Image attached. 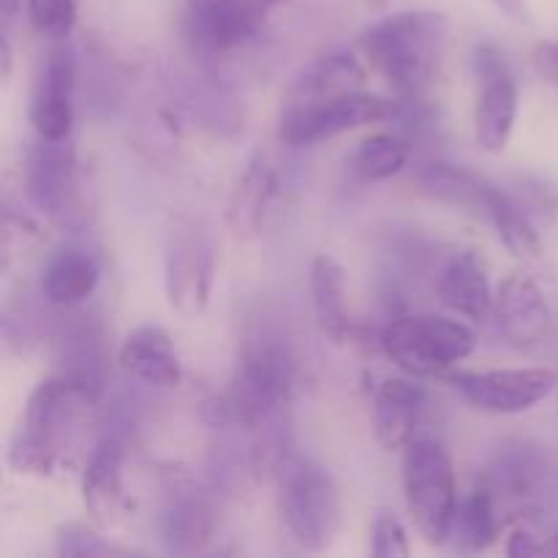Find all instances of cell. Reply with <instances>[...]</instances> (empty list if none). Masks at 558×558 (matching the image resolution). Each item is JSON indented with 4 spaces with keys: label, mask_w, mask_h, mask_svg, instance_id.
<instances>
[{
    "label": "cell",
    "mask_w": 558,
    "mask_h": 558,
    "mask_svg": "<svg viewBox=\"0 0 558 558\" xmlns=\"http://www.w3.org/2000/svg\"><path fill=\"white\" fill-rule=\"evenodd\" d=\"M488 223L496 229L501 243L507 245L512 256L518 259H534L543 248L539 243V227L526 216L521 205L515 202V196L499 185L494 196V205H490L488 213Z\"/></svg>",
    "instance_id": "83f0119b"
},
{
    "label": "cell",
    "mask_w": 558,
    "mask_h": 558,
    "mask_svg": "<svg viewBox=\"0 0 558 558\" xmlns=\"http://www.w3.org/2000/svg\"><path fill=\"white\" fill-rule=\"evenodd\" d=\"M349 172L363 183H381L403 172L409 163V142L398 134H371L349 156Z\"/></svg>",
    "instance_id": "4316f807"
},
{
    "label": "cell",
    "mask_w": 558,
    "mask_h": 558,
    "mask_svg": "<svg viewBox=\"0 0 558 558\" xmlns=\"http://www.w3.org/2000/svg\"><path fill=\"white\" fill-rule=\"evenodd\" d=\"M93 401L96 392L69 374L38 381L25 403L20 428L11 436V469L16 474H52L74 445L82 414Z\"/></svg>",
    "instance_id": "7a4b0ae2"
},
{
    "label": "cell",
    "mask_w": 558,
    "mask_h": 558,
    "mask_svg": "<svg viewBox=\"0 0 558 558\" xmlns=\"http://www.w3.org/2000/svg\"><path fill=\"white\" fill-rule=\"evenodd\" d=\"M213 534V510L202 496L183 494L163 510L161 537L172 554H196Z\"/></svg>",
    "instance_id": "484cf974"
},
{
    "label": "cell",
    "mask_w": 558,
    "mask_h": 558,
    "mask_svg": "<svg viewBox=\"0 0 558 558\" xmlns=\"http://www.w3.org/2000/svg\"><path fill=\"white\" fill-rule=\"evenodd\" d=\"M216 283V245L194 218H178L163 240V289L169 305L185 316L207 308Z\"/></svg>",
    "instance_id": "52a82bcc"
},
{
    "label": "cell",
    "mask_w": 558,
    "mask_h": 558,
    "mask_svg": "<svg viewBox=\"0 0 558 558\" xmlns=\"http://www.w3.org/2000/svg\"><path fill=\"white\" fill-rule=\"evenodd\" d=\"M447 49V16L439 11H398L360 36V52L398 98H423Z\"/></svg>",
    "instance_id": "6da1fadb"
},
{
    "label": "cell",
    "mask_w": 558,
    "mask_h": 558,
    "mask_svg": "<svg viewBox=\"0 0 558 558\" xmlns=\"http://www.w3.org/2000/svg\"><path fill=\"white\" fill-rule=\"evenodd\" d=\"M532 63L537 69V74L558 90V38L556 41L537 44V49L532 54Z\"/></svg>",
    "instance_id": "d6a6232c"
},
{
    "label": "cell",
    "mask_w": 558,
    "mask_h": 558,
    "mask_svg": "<svg viewBox=\"0 0 558 558\" xmlns=\"http://www.w3.org/2000/svg\"><path fill=\"white\" fill-rule=\"evenodd\" d=\"M450 385L466 403L488 414H523L556 390L558 376L550 368L450 371Z\"/></svg>",
    "instance_id": "9c48e42d"
},
{
    "label": "cell",
    "mask_w": 558,
    "mask_h": 558,
    "mask_svg": "<svg viewBox=\"0 0 558 558\" xmlns=\"http://www.w3.org/2000/svg\"><path fill=\"white\" fill-rule=\"evenodd\" d=\"M33 27L52 41H63L76 25V0H27Z\"/></svg>",
    "instance_id": "f546056e"
},
{
    "label": "cell",
    "mask_w": 558,
    "mask_h": 558,
    "mask_svg": "<svg viewBox=\"0 0 558 558\" xmlns=\"http://www.w3.org/2000/svg\"><path fill=\"white\" fill-rule=\"evenodd\" d=\"M278 196V174L267 163V158L256 156L245 163L238 185L232 189L227 205V221L234 234L251 238L265 227V218L270 213L272 202Z\"/></svg>",
    "instance_id": "603a6c76"
},
{
    "label": "cell",
    "mask_w": 558,
    "mask_h": 558,
    "mask_svg": "<svg viewBox=\"0 0 558 558\" xmlns=\"http://www.w3.org/2000/svg\"><path fill=\"white\" fill-rule=\"evenodd\" d=\"M20 3H22V0H0V14H3L5 25H9V22L16 16V11H20Z\"/></svg>",
    "instance_id": "8d00e7d4"
},
{
    "label": "cell",
    "mask_w": 558,
    "mask_h": 558,
    "mask_svg": "<svg viewBox=\"0 0 558 558\" xmlns=\"http://www.w3.org/2000/svg\"><path fill=\"white\" fill-rule=\"evenodd\" d=\"M518 205L526 210L537 227H550L558 221V189L550 180L539 178V174H515L510 185H505Z\"/></svg>",
    "instance_id": "f1b7e54d"
},
{
    "label": "cell",
    "mask_w": 558,
    "mask_h": 558,
    "mask_svg": "<svg viewBox=\"0 0 558 558\" xmlns=\"http://www.w3.org/2000/svg\"><path fill=\"white\" fill-rule=\"evenodd\" d=\"M281 0H189L185 33L199 47L227 52L251 41Z\"/></svg>",
    "instance_id": "7c38bea8"
},
{
    "label": "cell",
    "mask_w": 558,
    "mask_h": 558,
    "mask_svg": "<svg viewBox=\"0 0 558 558\" xmlns=\"http://www.w3.org/2000/svg\"><path fill=\"white\" fill-rule=\"evenodd\" d=\"M294 381L298 360L292 347L276 332H259L245 341L227 390L207 403V414L216 425L254 428L292 398Z\"/></svg>",
    "instance_id": "3957f363"
},
{
    "label": "cell",
    "mask_w": 558,
    "mask_h": 558,
    "mask_svg": "<svg viewBox=\"0 0 558 558\" xmlns=\"http://www.w3.org/2000/svg\"><path fill=\"white\" fill-rule=\"evenodd\" d=\"M76 189V161L69 140H38L25 169L31 205L49 218L69 213Z\"/></svg>",
    "instance_id": "2e32d148"
},
{
    "label": "cell",
    "mask_w": 558,
    "mask_h": 558,
    "mask_svg": "<svg viewBox=\"0 0 558 558\" xmlns=\"http://www.w3.org/2000/svg\"><path fill=\"white\" fill-rule=\"evenodd\" d=\"M98 278H101L98 256L85 245L69 243L52 251V256L44 265L41 292L52 305L74 308L96 292Z\"/></svg>",
    "instance_id": "7402d4cb"
},
{
    "label": "cell",
    "mask_w": 558,
    "mask_h": 558,
    "mask_svg": "<svg viewBox=\"0 0 558 558\" xmlns=\"http://www.w3.org/2000/svg\"><path fill=\"white\" fill-rule=\"evenodd\" d=\"M439 300L452 314L472 322H485L494 314V289L488 267L474 251H461L447 262L439 278Z\"/></svg>",
    "instance_id": "44dd1931"
},
{
    "label": "cell",
    "mask_w": 558,
    "mask_h": 558,
    "mask_svg": "<svg viewBox=\"0 0 558 558\" xmlns=\"http://www.w3.org/2000/svg\"><path fill=\"white\" fill-rule=\"evenodd\" d=\"M392 112H396V101L368 90L314 104H292V107H281V114H278V140L289 147L316 145L347 131L390 120Z\"/></svg>",
    "instance_id": "ba28073f"
},
{
    "label": "cell",
    "mask_w": 558,
    "mask_h": 558,
    "mask_svg": "<svg viewBox=\"0 0 558 558\" xmlns=\"http://www.w3.org/2000/svg\"><path fill=\"white\" fill-rule=\"evenodd\" d=\"M278 512L294 543L325 550L341 532V494L332 474L300 447L281 450L276 463Z\"/></svg>",
    "instance_id": "277c9868"
},
{
    "label": "cell",
    "mask_w": 558,
    "mask_h": 558,
    "mask_svg": "<svg viewBox=\"0 0 558 558\" xmlns=\"http://www.w3.org/2000/svg\"><path fill=\"white\" fill-rule=\"evenodd\" d=\"M496 9L512 22H532V3L529 0H494Z\"/></svg>",
    "instance_id": "e575fe53"
},
{
    "label": "cell",
    "mask_w": 558,
    "mask_h": 558,
    "mask_svg": "<svg viewBox=\"0 0 558 558\" xmlns=\"http://www.w3.org/2000/svg\"><path fill=\"white\" fill-rule=\"evenodd\" d=\"M76 58L69 41H54L38 65L31 96V123L38 140H69L74 129Z\"/></svg>",
    "instance_id": "8fae6325"
},
{
    "label": "cell",
    "mask_w": 558,
    "mask_h": 558,
    "mask_svg": "<svg viewBox=\"0 0 558 558\" xmlns=\"http://www.w3.org/2000/svg\"><path fill=\"white\" fill-rule=\"evenodd\" d=\"M494 316L501 338L518 352L539 349L554 330V314L543 287L523 272H512L501 281L494 300Z\"/></svg>",
    "instance_id": "4fadbf2b"
},
{
    "label": "cell",
    "mask_w": 558,
    "mask_h": 558,
    "mask_svg": "<svg viewBox=\"0 0 558 558\" xmlns=\"http://www.w3.org/2000/svg\"><path fill=\"white\" fill-rule=\"evenodd\" d=\"M417 180L430 199L472 213V216L483 218V221H488L490 205H494L496 189H499V183L488 180L485 174L474 172V169L463 167V163L450 161L425 163L420 169Z\"/></svg>",
    "instance_id": "d6986e66"
},
{
    "label": "cell",
    "mask_w": 558,
    "mask_h": 558,
    "mask_svg": "<svg viewBox=\"0 0 558 558\" xmlns=\"http://www.w3.org/2000/svg\"><path fill=\"white\" fill-rule=\"evenodd\" d=\"M425 401H428V392L409 374L390 376L381 385H376L371 417H374V434L381 450H407L417 439V425L423 417Z\"/></svg>",
    "instance_id": "e0dca14e"
},
{
    "label": "cell",
    "mask_w": 558,
    "mask_h": 558,
    "mask_svg": "<svg viewBox=\"0 0 558 558\" xmlns=\"http://www.w3.org/2000/svg\"><path fill=\"white\" fill-rule=\"evenodd\" d=\"M381 352L414 379L445 376L472 357L477 338L463 322L436 314L396 316L381 330Z\"/></svg>",
    "instance_id": "5b68a950"
},
{
    "label": "cell",
    "mask_w": 558,
    "mask_h": 558,
    "mask_svg": "<svg viewBox=\"0 0 558 558\" xmlns=\"http://www.w3.org/2000/svg\"><path fill=\"white\" fill-rule=\"evenodd\" d=\"M548 556H558V532L554 537H548Z\"/></svg>",
    "instance_id": "74e56055"
},
{
    "label": "cell",
    "mask_w": 558,
    "mask_h": 558,
    "mask_svg": "<svg viewBox=\"0 0 558 558\" xmlns=\"http://www.w3.org/2000/svg\"><path fill=\"white\" fill-rule=\"evenodd\" d=\"M120 368L131 379L150 387H178L183 381L178 349L158 325H142L125 336L120 347Z\"/></svg>",
    "instance_id": "ac0fdd59"
},
{
    "label": "cell",
    "mask_w": 558,
    "mask_h": 558,
    "mask_svg": "<svg viewBox=\"0 0 558 558\" xmlns=\"http://www.w3.org/2000/svg\"><path fill=\"white\" fill-rule=\"evenodd\" d=\"M403 496L409 515L423 534L425 543L445 545L450 539L452 518L458 510L456 466L441 441L417 436L403 450Z\"/></svg>",
    "instance_id": "8992f818"
},
{
    "label": "cell",
    "mask_w": 558,
    "mask_h": 558,
    "mask_svg": "<svg viewBox=\"0 0 558 558\" xmlns=\"http://www.w3.org/2000/svg\"><path fill=\"white\" fill-rule=\"evenodd\" d=\"M54 550H58V556H65V558H93V556L129 554V550L114 548V545L107 543L101 534L90 532V529L80 526V523H69V526H60L58 537H54Z\"/></svg>",
    "instance_id": "4dcf8cb0"
},
{
    "label": "cell",
    "mask_w": 558,
    "mask_h": 558,
    "mask_svg": "<svg viewBox=\"0 0 558 558\" xmlns=\"http://www.w3.org/2000/svg\"><path fill=\"white\" fill-rule=\"evenodd\" d=\"M507 556L526 558V556H548V539L534 537L529 529H518L507 543Z\"/></svg>",
    "instance_id": "836d02e7"
},
{
    "label": "cell",
    "mask_w": 558,
    "mask_h": 558,
    "mask_svg": "<svg viewBox=\"0 0 558 558\" xmlns=\"http://www.w3.org/2000/svg\"><path fill=\"white\" fill-rule=\"evenodd\" d=\"M311 303L316 325L332 343H343L352 332L347 308V272L330 254H316L311 262Z\"/></svg>",
    "instance_id": "cb8c5ba5"
},
{
    "label": "cell",
    "mask_w": 558,
    "mask_h": 558,
    "mask_svg": "<svg viewBox=\"0 0 558 558\" xmlns=\"http://www.w3.org/2000/svg\"><path fill=\"white\" fill-rule=\"evenodd\" d=\"M0 60H3V69H0V74H3V80H9L11 63H14V52H11L9 33H3V38H0Z\"/></svg>",
    "instance_id": "d590c367"
},
{
    "label": "cell",
    "mask_w": 558,
    "mask_h": 558,
    "mask_svg": "<svg viewBox=\"0 0 558 558\" xmlns=\"http://www.w3.org/2000/svg\"><path fill=\"white\" fill-rule=\"evenodd\" d=\"M365 82H368V69L352 52L322 54V58H316L314 63L305 65L294 76L292 87L283 96V107H292V104H314L325 101V98L365 90Z\"/></svg>",
    "instance_id": "ffe728a7"
},
{
    "label": "cell",
    "mask_w": 558,
    "mask_h": 558,
    "mask_svg": "<svg viewBox=\"0 0 558 558\" xmlns=\"http://www.w3.org/2000/svg\"><path fill=\"white\" fill-rule=\"evenodd\" d=\"M125 441L118 430H107L93 447L90 461L82 474V501L93 521L101 529H114L125 515Z\"/></svg>",
    "instance_id": "9a60e30c"
},
{
    "label": "cell",
    "mask_w": 558,
    "mask_h": 558,
    "mask_svg": "<svg viewBox=\"0 0 558 558\" xmlns=\"http://www.w3.org/2000/svg\"><path fill=\"white\" fill-rule=\"evenodd\" d=\"M474 74L480 80L474 104V136L485 153H501L510 145L518 120V82L510 63L494 44L474 49Z\"/></svg>",
    "instance_id": "30bf717a"
},
{
    "label": "cell",
    "mask_w": 558,
    "mask_h": 558,
    "mask_svg": "<svg viewBox=\"0 0 558 558\" xmlns=\"http://www.w3.org/2000/svg\"><path fill=\"white\" fill-rule=\"evenodd\" d=\"M501 529V510L496 505L494 494L485 485L469 490L461 501H458L456 518H452L450 539L452 548L458 554H480L488 550L496 543Z\"/></svg>",
    "instance_id": "d4e9b609"
},
{
    "label": "cell",
    "mask_w": 558,
    "mask_h": 558,
    "mask_svg": "<svg viewBox=\"0 0 558 558\" xmlns=\"http://www.w3.org/2000/svg\"><path fill=\"white\" fill-rule=\"evenodd\" d=\"M554 472L556 469L539 447L512 445L499 452L483 485L494 494L501 512H526L548 499V490L554 488Z\"/></svg>",
    "instance_id": "5bb4252c"
},
{
    "label": "cell",
    "mask_w": 558,
    "mask_h": 558,
    "mask_svg": "<svg viewBox=\"0 0 558 558\" xmlns=\"http://www.w3.org/2000/svg\"><path fill=\"white\" fill-rule=\"evenodd\" d=\"M371 554L376 558H407L412 554L407 526L392 512L376 515L374 529H371Z\"/></svg>",
    "instance_id": "1f68e13d"
}]
</instances>
